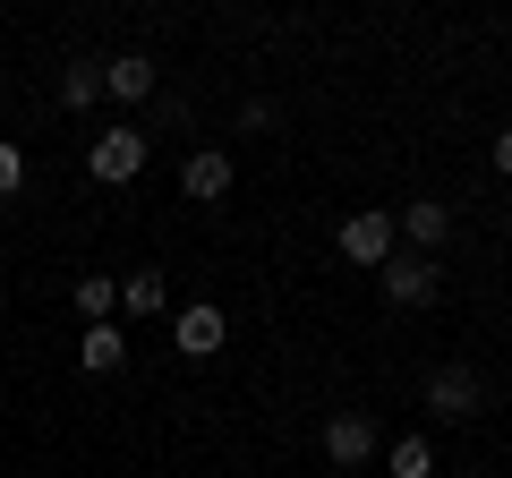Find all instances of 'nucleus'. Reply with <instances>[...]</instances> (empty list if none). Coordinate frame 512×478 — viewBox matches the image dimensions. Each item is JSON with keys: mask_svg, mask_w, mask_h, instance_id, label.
Segmentation results:
<instances>
[{"mask_svg": "<svg viewBox=\"0 0 512 478\" xmlns=\"http://www.w3.org/2000/svg\"><path fill=\"white\" fill-rule=\"evenodd\" d=\"M393 214H384V205H359V214H342V231H333V248H342L350 265H367V274H376L384 257H393Z\"/></svg>", "mask_w": 512, "mask_h": 478, "instance_id": "nucleus-1", "label": "nucleus"}, {"mask_svg": "<svg viewBox=\"0 0 512 478\" xmlns=\"http://www.w3.org/2000/svg\"><path fill=\"white\" fill-rule=\"evenodd\" d=\"M146 129H103V137H94V146H86V171H94V180H103V188H128V180H137V171H146Z\"/></svg>", "mask_w": 512, "mask_h": 478, "instance_id": "nucleus-2", "label": "nucleus"}, {"mask_svg": "<svg viewBox=\"0 0 512 478\" xmlns=\"http://www.w3.org/2000/svg\"><path fill=\"white\" fill-rule=\"evenodd\" d=\"M376 282H384V299H393V308H427V299L444 291V274H436V257H419V248H393V257L376 265Z\"/></svg>", "mask_w": 512, "mask_h": 478, "instance_id": "nucleus-3", "label": "nucleus"}, {"mask_svg": "<svg viewBox=\"0 0 512 478\" xmlns=\"http://www.w3.org/2000/svg\"><path fill=\"white\" fill-rule=\"evenodd\" d=\"M478 402H487L478 368H436L427 376V410H436V419H478Z\"/></svg>", "mask_w": 512, "mask_h": 478, "instance_id": "nucleus-4", "label": "nucleus"}, {"mask_svg": "<svg viewBox=\"0 0 512 478\" xmlns=\"http://www.w3.org/2000/svg\"><path fill=\"white\" fill-rule=\"evenodd\" d=\"M367 453H376V419H367V410H333V419H325V461L367 470Z\"/></svg>", "mask_w": 512, "mask_h": 478, "instance_id": "nucleus-5", "label": "nucleus"}, {"mask_svg": "<svg viewBox=\"0 0 512 478\" xmlns=\"http://www.w3.org/2000/svg\"><path fill=\"white\" fill-rule=\"evenodd\" d=\"M180 188H188V205L231 197V154H222V146H197V154H188V171H180Z\"/></svg>", "mask_w": 512, "mask_h": 478, "instance_id": "nucleus-6", "label": "nucleus"}, {"mask_svg": "<svg viewBox=\"0 0 512 478\" xmlns=\"http://www.w3.org/2000/svg\"><path fill=\"white\" fill-rule=\"evenodd\" d=\"M171 342H180V359H214V350H222V308H214V299H197V308H180V325H171Z\"/></svg>", "mask_w": 512, "mask_h": 478, "instance_id": "nucleus-7", "label": "nucleus"}, {"mask_svg": "<svg viewBox=\"0 0 512 478\" xmlns=\"http://www.w3.org/2000/svg\"><path fill=\"white\" fill-rule=\"evenodd\" d=\"M393 231H402L410 248H419V257H436V239L453 231V214H444L436 197H419V205H402V214H393Z\"/></svg>", "mask_w": 512, "mask_h": 478, "instance_id": "nucleus-8", "label": "nucleus"}, {"mask_svg": "<svg viewBox=\"0 0 512 478\" xmlns=\"http://www.w3.org/2000/svg\"><path fill=\"white\" fill-rule=\"evenodd\" d=\"M103 94H120V103H146V94H154V60H146V52L103 60Z\"/></svg>", "mask_w": 512, "mask_h": 478, "instance_id": "nucleus-9", "label": "nucleus"}, {"mask_svg": "<svg viewBox=\"0 0 512 478\" xmlns=\"http://www.w3.org/2000/svg\"><path fill=\"white\" fill-rule=\"evenodd\" d=\"M171 308V274H120V316H163Z\"/></svg>", "mask_w": 512, "mask_h": 478, "instance_id": "nucleus-10", "label": "nucleus"}, {"mask_svg": "<svg viewBox=\"0 0 512 478\" xmlns=\"http://www.w3.org/2000/svg\"><path fill=\"white\" fill-rule=\"evenodd\" d=\"M77 359H86V376H111L128 359V333L120 325H86V342H77Z\"/></svg>", "mask_w": 512, "mask_h": 478, "instance_id": "nucleus-11", "label": "nucleus"}, {"mask_svg": "<svg viewBox=\"0 0 512 478\" xmlns=\"http://www.w3.org/2000/svg\"><path fill=\"white\" fill-rule=\"evenodd\" d=\"M111 308H120V282L111 274H77V316H86V325H111Z\"/></svg>", "mask_w": 512, "mask_h": 478, "instance_id": "nucleus-12", "label": "nucleus"}, {"mask_svg": "<svg viewBox=\"0 0 512 478\" xmlns=\"http://www.w3.org/2000/svg\"><path fill=\"white\" fill-rule=\"evenodd\" d=\"M384 470H393V478H436V444H427V436H393Z\"/></svg>", "mask_w": 512, "mask_h": 478, "instance_id": "nucleus-13", "label": "nucleus"}, {"mask_svg": "<svg viewBox=\"0 0 512 478\" xmlns=\"http://www.w3.org/2000/svg\"><path fill=\"white\" fill-rule=\"evenodd\" d=\"M60 103H69V111L103 103V60H77V69H60Z\"/></svg>", "mask_w": 512, "mask_h": 478, "instance_id": "nucleus-14", "label": "nucleus"}, {"mask_svg": "<svg viewBox=\"0 0 512 478\" xmlns=\"http://www.w3.org/2000/svg\"><path fill=\"white\" fill-rule=\"evenodd\" d=\"M26 188V154H18V137H0V205Z\"/></svg>", "mask_w": 512, "mask_h": 478, "instance_id": "nucleus-15", "label": "nucleus"}, {"mask_svg": "<svg viewBox=\"0 0 512 478\" xmlns=\"http://www.w3.org/2000/svg\"><path fill=\"white\" fill-rule=\"evenodd\" d=\"M495 171L512 180V129H495Z\"/></svg>", "mask_w": 512, "mask_h": 478, "instance_id": "nucleus-16", "label": "nucleus"}]
</instances>
